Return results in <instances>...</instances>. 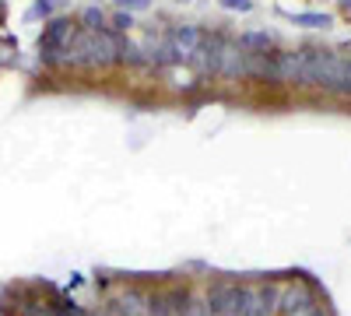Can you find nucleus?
<instances>
[{
  "instance_id": "18",
  "label": "nucleus",
  "mask_w": 351,
  "mask_h": 316,
  "mask_svg": "<svg viewBox=\"0 0 351 316\" xmlns=\"http://www.w3.org/2000/svg\"><path fill=\"white\" fill-rule=\"evenodd\" d=\"M53 11H56V0H39L32 14H43V18H46V14H53Z\"/></svg>"
},
{
  "instance_id": "16",
  "label": "nucleus",
  "mask_w": 351,
  "mask_h": 316,
  "mask_svg": "<svg viewBox=\"0 0 351 316\" xmlns=\"http://www.w3.org/2000/svg\"><path fill=\"white\" fill-rule=\"evenodd\" d=\"M186 316H211V309H208V299L193 295V299H190V306H186Z\"/></svg>"
},
{
  "instance_id": "9",
  "label": "nucleus",
  "mask_w": 351,
  "mask_h": 316,
  "mask_svg": "<svg viewBox=\"0 0 351 316\" xmlns=\"http://www.w3.org/2000/svg\"><path fill=\"white\" fill-rule=\"evenodd\" d=\"M250 56H263V53H274V42H271V36L267 32H243L239 39H236Z\"/></svg>"
},
{
  "instance_id": "13",
  "label": "nucleus",
  "mask_w": 351,
  "mask_h": 316,
  "mask_svg": "<svg viewBox=\"0 0 351 316\" xmlns=\"http://www.w3.org/2000/svg\"><path fill=\"white\" fill-rule=\"evenodd\" d=\"M148 316H176L169 292H148Z\"/></svg>"
},
{
  "instance_id": "4",
  "label": "nucleus",
  "mask_w": 351,
  "mask_h": 316,
  "mask_svg": "<svg viewBox=\"0 0 351 316\" xmlns=\"http://www.w3.org/2000/svg\"><path fill=\"white\" fill-rule=\"evenodd\" d=\"M141 49H144V64L155 67V71L183 64L180 60V49H176V42L169 39V32H148V36H144V42H141Z\"/></svg>"
},
{
  "instance_id": "17",
  "label": "nucleus",
  "mask_w": 351,
  "mask_h": 316,
  "mask_svg": "<svg viewBox=\"0 0 351 316\" xmlns=\"http://www.w3.org/2000/svg\"><path fill=\"white\" fill-rule=\"evenodd\" d=\"M218 4H221L225 11H239V14L253 11V0H218Z\"/></svg>"
},
{
  "instance_id": "11",
  "label": "nucleus",
  "mask_w": 351,
  "mask_h": 316,
  "mask_svg": "<svg viewBox=\"0 0 351 316\" xmlns=\"http://www.w3.org/2000/svg\"><path fill=\"white\" fill-rule=\"evenodd\" d=\"M120 64H127V67H148V64H144V49H141V42L120 36Z\"/></svg>"
},
{
  "instance_id": "20",
  "label": "nucleus",
  "mask_w": 351,
  "mask_h": 316,
  "mask_svg": "<svg viewBox=\"0 0 351 316\" xmlns=\"http://www.w3.org/2000/svg\"><path fill=\"white\" fill-rule=\"evenodd\" d=\"M344 4H351V0H344Z\"/></svg>"
},
{
  "instance_id": "6",
  "label": "nucleus",
  "mask_w": 351,
  "mask_h": 316,
  "mask_svg": "<svg viewBox=\"0 0 351 316\" xmlns=\"http://www.w3.org/2000/svg\"><path fill=\"white\" fill-rule=\"evenodd\" d=\"M278 299H281V289L278 284H250V295H246V306L239 316H274L278 313Z\"/></svg>"
},
{
  "instance_id": "5",
  "label": "nucleus",
  "mask_w": 351,
  "mask_h": 316,
  "mask_svg": "<svg viewBox=\"0 0 351 316\" xmlns=\"http://www.w3.org/2000/svg\"><path fill=\"white\" fill-rule=\"evenodd\" d=\"M313 309H319V306H316V295H313V289H309L306 281L295 278L291 284H285V289H281L278 313H285V316H306Z\"/></svg>"
},
{
  "instance_id": "15",
  "label": "nucleus",
  "mask_w": 351,
  "mask_h": 316,
  "mask_svg": "<svg viewBox=\"0 0 351 316\" xmlns=\"http://www.w3.org/2000/svg\"><path fill=\"white\" fill-rule=\"evenodd\" d=\"M291 21H302V25H327V14H316V11H299V14H291Z\"/></svg>"
},
{
  "instance_id": "10",
  "label": "nucleus",
  "mask_w": 351,
  "mask_h": 316,
  "mask_svg": "<svg viewBox=\"0 0 351 316\" xmlns=\"http://www.w3.org/2000/svg\"><path fill=\"white\" fill-rule=\"evenodd\" d=\"M49 309H53V316H92L84 306H77L74 299H67V295H60V292H53Z\"/></svg>"
},
{
  "instance_id": "2",
  "label": "nucleus",
  "mask_w": 351,
  "mask_h": 316,
  "mask_svg": "<svg viewBox=\"0 0 351 316\" xmlns=\"http://www.w3.org/2000/svg\"><path fill=\"white\" fill-rule=\"evenodd\" d=\"M77 36V25L67 18H53L39 36V60L43 67H64V56L71 49V39Z\"/></svg>"
},
{
  "instance_id": "14",
  "label": "nucleus",
  "mask_w": 351,
  "mask_h": 316,
  "mask_svg": "<svg viewBox=\"0 0 351 316\" xmlns=\"http://www.w3.org/2000/svg\"><path fill=\"white\" fill-rule=\"evenodd\" d=\"M130 25H134V14H130V11H120V14H112V18H109V32L120 36V32H127Z\"/></svg>"
},
{
  "instance_id": "8",
  "label": "nucleus",
  "mask_w": 351,
  "mask_h": 316,
  "mask_svg": "<svg viewBox=\"0 0 351 316\" xmlns=\"http://www.w3.org/2000/svg\"><path fill=\"white\" fill-rule=\"evenodd\" d=\"M116 306H120L123 316H148V292H141V289H123L120 295H116Z\"/></svg>"
},
{
  "instance_id": "12",
  "label": "nucleus",
  "mask_w": 351,
  "mask_h": 316,
  "mask_svg": "<svg viewBox=\"0 0 351 316\" xmlns=\"http://www.w3.org/2000/svg\"><path fill=\"white\" fill-rule=\"evenodd\" d=\"M81 25L88 28V32H106V28H109V14L99 11V8H84L81 11Z\"/></svg>"
},
{
  "instance_id": "19",
  "label": "nucleus",
  "mask_w": 351,
  "mask_h": 316,
  "mask_svg": "<svg viewBox=\"0 0 351 316\" xmlns=\"http://www.w3.org/2000/svg\"><path fill=\"white\" fill-rule=\"evenodd\" d=\"M123 8H130V11H148L152 8V0H120Z\"/></svg>"
},
{
  "instance_id": "7",
  "label": "nucleus",
  "mask_w": 351,
  "mask_h": 316,
  "mask_svg": "<svg viewBox=\"0 0 351 316\" xmlns=\"http://www.w3.org/2000/svg\"><path fill=\"white\" fill-rule=\"evenodd\" d=\"M169 39L176 42V49H180V60L190 64L197 46H200V39H204V28H197V25H176V28H169Z\"/></svg>"
},
{
  "instance_id": "3",
  "label": "nucleus",
  "mask_w": 351,
  "mask_h": 316,
  "mask_svg": "<svg viewBox=\"0 0 351 316\" xmlns=\"http://www.w3.org/2000/svg\"><path fill=\"white\" fill-rule=\"evenodd\" d=\"M250 295V284H236V281H215L208 289V309L211 316H239Z\"/></svg>"
},
{
  "instance_id": "1",
  "label": "nucleus",
  "mask_w": 351,
  "mask_h": 316,
  "mask_svg": "<svg viewBox=\"0 0 351 316\" xmlns=\"http://www.w3.org/2000/svg\"><path fill=\"white\" fill-rule=\"evenodd\" d=\"M120 64V36L116 32H88V28H77V36L71 39V49L64 56V67H109Z\"/></svg>"
}]
</instances>
